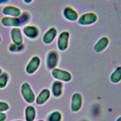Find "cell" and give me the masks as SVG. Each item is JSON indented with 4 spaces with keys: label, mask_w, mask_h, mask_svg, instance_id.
Wrapping results in <instances>:
<instances>
[{
    "label": "cell",
    "mask_w": 121,
    "mask_h": 121,
    "mask_svg": "<svg viewBox=\"0 0 121 121\" xmlns=\"http://www.w3.org/2000/svg\"><path fill=\"white\" fill-rule=\"evenodd\" d=\"M60 56L59 51L56 49H52L47 52L45 57V66L48 70L58 67L60 61Z\"/></svg>",
    "instance_id": "6da1fadb"
},
{
    "label": "cell",
    "mask_w": 121,
    "mask_h": 121,
    "mask_svg": "<svg viewBox=\"0 0 121 121\" xmlns=\"http://www.w3.org/2000/svg\"><path fill=\"white\" fill-rule=\"evenodd\" d=\"M70 37V33L68 30H62L59 33L56 40V45L58 51L63 52L68 49Z\"/></svg>",
    "instance_id": "7a4b0ae2"
},
{
    "label": "cell",
    "mask_w": 121,
    "mask_h": 121,
    "mask_svg": "<svg viewBox=\"0 0 121 121\" xmlns=\"http://www.w3.org/2000/svg\"><path fill=\"white\" fill-rule=\"evenodd\" d=\"M98 20V16L94 11H86L81 15L77 21V24L81 26H88L95 24Z\"/></svg>",
    "instance_id": "3957f363"
},
{
    "label": "cell",
    "mask_w": 121,
    "mask_h": 121,
    "mask_svg": "<svg viewBox=\"0 0 121 121\" xmlns=\"http://www.w3.org/2000/svg\"><path fill=\"white\" fill-rule=\"evenodd\" d=\"M51 74L55 80L60 81L64 83L70 82L73 78L72 74L69 71L58 67L51 70Z\"/></svg>",
    "instance_id": "277c9868"
},
{
    "label": "cell",
    "mask_w": 121,
    "mask_h": 121,
    "mask_svg": "<svg viewBox=\"0 0 121 121\" xmlns=\"http://www.w3.org/2000/svg\"><path fill=\"white\" fill-rule=\"evenodd\" d=\"M20 90L21 96L26 103L31 104L35 102V93L28 82H25L22 84Z\"/></svg>",
    "instance_id": "5b68a950"
},
{
    "label": "cell",
    "mask_w": 121,
    "mask_h": 121,
    "mask_svg": "<svg viewBox=\"0 0 121 121\" xmlns=\"http://www.w3.org/2000/svg\"><path fill=\"white\" fill-rule=\"evenodd\" d=\"M22 31L23 35L30 40H37L41 35L40 28L35 24H28L23 26Z\"/></svg>",
    "instance_id": "8992f818"
},
{
    "label": "cell",
    "mask_w": 121,
    "mask_h": 121,
    "mask_svg": "<svg viewBox=\"0 0 121 121\" xmlns=\"http://www.w3.org/2000/svg\"><path fill=\"white\" fill-rule=\"evenodd\" d=\"M61 15L65 20L73 23L77 21L79 14L74 7L68 5L64 7L62 9Z\"/></svg>",
    "instance_id": "52a82bcc"
},
{
    "label": "cell",
    "mask_w": 121,
    "mask_h": 121,
    "mask_svg": "<svg viewBox=\"0 0 121 121\" xmlns=\"http://www.w3.org/2000/svg\"><path fill=\"white\" fill-rule=\"evenodd\" d=\"M84 99L79 92H75L71 96L70 100V110L74 113L79 112L83 105Z\"/></svg>",
    "instance_id": "ba28073f"
},
{
    "label": "cell",
    "mask_w": 121,
    "mask_h": 121,
    "mask_svg": "<svg viewBox=\"0 0 121 121\" xmlns=\"http://www.w3.org/2000/svg\"><path fill=\"white\" fill-rule=\"evenodd\" d=\"M41 64L42 60L39 56H33L26 65L25 69L26 73L29 75H33L39 69Z\"/></svg>",
    "instance_id": "9c48e42d"
},
{
    "label": "cell",
    "mask_w": 121,
    "mask_h": 121,
    "mask_svg": "<svg viewBox=\"0 0 121 121\" xmlns=\"http://www.w3.org/2000/svg\"><path fill=\"white\" fill-rule=\"evenodd\" d=\"M58 34V28L55 26H51L43 34L42 41L44 44L50 45L56 41Z\"/></svg>",
    "instance_id": "30bf717a"
},
{
    "label": "cell",
    "mask_w": 121,
    "mask_h": 121,
    "mask_svg": "<svg viewBox=\"0 0 121 121\" xmlns=\"http://www.w3.org/2000/svg\"><path fill=\"white\" fill-rule=\"evenodd\" d=\"M110 39L107 36L100 37L95 42L93 46V50L95 53H100L104 52L109 46Z\"/></svg>",
    "instance_id": "8fae6325"
},
{
    "label": "cell",
    "mask_w": 121,
    "mask_h": 121,
    "mask_svg": "<svg viewBox=\"0 0 121 121\" xmlns=\"http://www.w3.org/2000/svg\"><path fill=\"white\" fill-rule=\"evenodd\" d=\"M64 83L57 80H54L50 86V92L52 96L55 98H60L63 94Z\"/></svg>",
    "instance_id": "7c38bea8"
},
{
    "label": "cell",
    "mask_w": 121,
    "mask_h": 121,
    "mask_svg": "<svg viewBox=\"0 0 121 121\" xmlns=\"http://www.w3.org/2000/svg\"><path fill=\"white\" fill-rule=\"evenodd\" d=\"M21 12L22 10L19 7L10 4L4 6L1 9V13L4 16L18 17Z\"/></svg>",
    "instance_id": "4fadbf2b"
},
{
    "label": "cell",
    "mask_w": 121,
    "mask_h": 121,
    "mask_svg": "<svg viewBox=\"0 0 121 121\" xmlns=\"http://www.w3.org/2000/svg\"><path fill=\"white\" fill-rule=\"evenodd\" d=\"M9 35L12 43L18 45L24 43V35L20 27L11 28Z\"/></svg>",
    "instance_id": "5bb4252c"
},
{
    "label": "cell",
    "mask_w": 121,
    "mask_h": 121,
    "mask_svg": "<svg viewBox=\"0 0 121 121\" xmlns=\"http://www.w3.org/2000/svg\"><path fill=\"white\" fill-rule=\"evenodd\" d=\"M51 96L50 89L46 87L43 88L40 90L36 96L35 102L37 105H43L50 100Z\"/></svg>",
    "instance_id": "9a60e30c"
},
{
    "label": "cell",
    "mask_w": 121,
    "mask_h": 121,
    "mask_svg": "<svg viewBox=\"0 0 121 121\" xmlns=\"http://www.w3.org/2000/svg\"><path fill=\"white\" fill-rule=\"evenodd\" d=\"M1 25L7 28H14L21 26L18 17L8 16L2 17L0 20Z\"/></svg>",
    "instance_id": "2e32d148"
},
{
    "label": "cell",
    "mask_w": 121,
    "mask_h": 121,
    "mask_svg": "<svg viewBox=\"0 0 121 121\" xmlns=\"http://www.w3.org/2000/svg\"><path fill=\"white\" fill-rule=\"evenodd\" d=\"M37 116L35 107L31 104L26 106L24 110V119L25 121H35Z\"/></svg>",
    "instance_id": "e0dca14e"
},
{
    "label": "cell",
    "mask_w": 121,
    "mask_h": 121,
    "mask_svg": "<svg viewBox=\"0 0 121 121\" xmlns=\"http://www.w3.org/2000/svg\"><path fill=\"white\" fill-rule=\"evenodd\" d=\"M110 81L114 84L121 82V65L116 66L109 76Z\"/></svg>",
    "instance_id": "ac0fdd59"
},
{
    "label": "cell",
    "mask_w": 121,
    "mask_h": 121,
    "mask_svg": "<svg viewBox=\"0 0 121 121\" xmlns=\"http://www.w3.org/2000/svg\"><path fill=\"white\" fill-rule=\"evenodd\" d=\"M63 114L61 111L54 110L49 112L46 117L45 121H62Z\"/></svg>",
    "instance_id": "d6986e66"
},
{
    "label": "cell",
    "mask_w": 121,
    "mask_h": 121,
    "mask_svg": "<svg viewBox=\"0 0 121 121\" xmlns=\"http://www.w3.org/2000/svg\"><path fill=\"white\" fill-rule=\"evenodd\" d=\"M20 26H24L29 24L32 19V15L28 10H23L18 17Z\"/></svg>",
    "instance_id": "ffe728a7"
},
{
    "label": "cell",
    "mask_w": 121,
    "mask_h": 121,
    "mask_svg": "<svg viewBox=\"0 0 121 121\" xmlns=\"http://www.w3.org/2000/svg\"><path fill=\"white\" fill-rule=\"evenodd\" d=\"M26 48V46L24 43L18 45L11 43L8 45V50L11 53H20L25 50Z\"/></svg>",
    "instance_id": "44dd1931"
},
{
    "label": "cell",
    "mask_w": 121,
    "mask_h": 121,
    "mask_svg": "<svg viewBox=\"0 0 121 121\" xmlns=\"http://www.w3.org/2000/svg\"><path fill=\"white\" fill-rule=\"evenodd\" d=\"M10 80V75L7 71H3L0 74V89L5 88L8 85Z\"/></svg>",
    "instance_id": "7402d4cb"
},
{
    "label": "cell",
    "mask_w": 121,
    "mask_h": 121,
    "mask_svg": "<svg viewBox=\"0 0 121 121\" xmlns=\"http://www.w3.org/2000/svg\"><path fill=\"white\" fill-rule=\"evenodd\" d=\"M9 109L10 106L8 102L0 100V112H6Z\"/></svg>",
    "instance_id": "603a6c76"
},
{
    "label": "cell",
    "mask_w": 121,
    "mask_h": 121,
    "mask_svg": "<svg viewBox=\"0 0 121 121\" xmlns=\"http://www.w3.org/2000/svg\"><path fill=\"white\" fill-rule=\"evenodd\" d=\"M7 119V114L5 112H0V121H5Z\"/></svg>",
    "instance_id": "cb8c5ba5"
},
{
    "label": "cell",
    "mask_w": 121,
    "mask_h": 121,
    "mask_svg": "<svg viewBox=\"0 0 121 121\" xmlns=\"http://www.w3.org/2000/svg\"><path fill=\"white\" fill-rule=\"evenodd\" d=\"M10 0H0V6H5L9 2Z\"/></svg>",
    "instance_id": "d4e9b609"
},
{
    "label": "cell",
    "mask_w": 121,
    "mask_h": 121,
    "mask_svg": "<svg viewBox=\"0 0 121 121\" xmlns=\"http://www.w3.org/2000/svg\"><path fill=\"white\" fill-rule=\"evenodd\" d=\"M34 0H22L23 3L26 5H30L31 4Z\"/></svg>",
    "instance_id": "484cf974"
},
{
    "label": "cell",
    "mask_w": 121,
    "mask_h": 121,
    "mask_svg": "<svg viewBox=\"0 0 121 121\" xmlns=\"http://www.w3.org/2000/svg\"><path fill=\"white\" fill-rule=\"evenodd\" d=\"M115 121H121V115L118 116L115 120Z\"/></svg>",
    "instance_id": "4316f807"
},
{
    "label": "cell",
    "mask_w": 121,
    "mask_h": 121,
    "mask_svg": "<svg viewBox=\"0 0 121 121\" xmlns=\"http://www.w3.org/2000/svg\"><path fill=\"white\" fill-rule=\"evenodd\" d=\"M3 70H2V68L0 67V74H1L2 72H3Z\"/></svg>",
    "instance_id": "83f0119b"
},
{
    "label": "cell",
    "mask_w": 121,
    "mask_h": 121,
    "mask_svg": "<svg viewBox=\"0 0 121 121\" xmlns=\"http://www.w3.org/2000/svg\"><path fill=\"white\" fill-rule=\"evenodd\" d=\"M24 121L22 120H12V121Z\"/></svg>",
    "instance_id": "f1b7e54d"
},
{
    "label": "cell",
    "mask_w": 121,
    "mask_h": 121,
    "mask_svg": "<svg viewBox=\"0 0 121 121\" xmlns=\"http://www.w3.org/2000/svg\"><path fill=\"white\" fill-rule=\"evenodd\" d=\"M36 121H45V120H44L43 119H39Z\"/></svg>",
    "instance_id": "f546056e"
},
{
    "label": "cell",
    "mask_w": 121,
    "mask_h": 121,
    "mask_svg": "<svg viewBox=\"0 0 121 121\" xmlns=\"http://www.w3.org/2000/svg\"><path fill=\"white\" fill-rule=\"evenodd\" d=\"M1 41H2V37H1V35H0V43L1 42Z\"/></svg>",
    "instance_id": "4dcf8cb0"
}]
</instances>
